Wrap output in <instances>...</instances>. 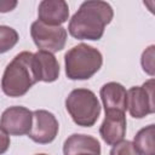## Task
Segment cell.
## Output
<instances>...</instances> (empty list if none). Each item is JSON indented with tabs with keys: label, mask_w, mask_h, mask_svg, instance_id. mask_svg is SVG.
Instances as JSON below:
<instances>
[{
	"label": "cell",
	"mask_w": 155,
	"mask_h": 155,
	"mask_svg": "<svg viewBox=\"0 0 155 155\" xmlns=\"http://www.w3.org/2000/svg\"><path fill=\"white\" fill-rule=\"evenodd\" d=\"M38 16L40 22L59 27L69 18V6L64 0H44L39 4Z\"/></svg>",
	"instance_id": "30bf717a"
},
{
	"label": "cell",
	"mask_w": 155,
	"mask_h": 155,
	"mask_svg": "<svg viewBox=\"0 0 155 155\" xmlns=\"http://www.w3.org/2000/svg\"><path fill=\"white\" fill-rule=\"evenodd\" d=\"M34 71L38 81L53 82L59 76V63L53 53L39 50L33 57Z\"/></svg>",
	"instance_id": "8fae6325"
},
{
	"label": "cell",
	"mask_w": 155,
	"mask_h": 155,
	"mask_svg": "<svg viewBox=\"0 0 155 155\" xmlns=\"http://www.w3.org/2000/svg\"><path fill=\"white\" fill-rule=\"evenodd\" d=\"M33 57L34 53L23 51L6 65L1 79V90L6 96L22 97L38 82Z\"/></svg>",
	"instance_id": "7a4b0ae2"
},
{
	"label": "cell",
	"mask_w": 155,
	"mask_h": 155,
	"mask_svg": "<svg viewBox=\"0 0 155 155\" xmlns=\"http://www.w3.org/2000/svg\"><path fill=\"white\" fill-rule=\"evenodd\" d=\"M155 125H148L139 130L133 140V145L139 153V155H155Z\"/></svg>",
	"instance_id": "5bb4252c"
},
{
	"label": "cell",
	"mask_w": 155,
	"mask_h": 155,
	"mask_svg": "<svg viewBox=\"0 0 155 155\" xmlns=\"http://www.w3.org/2000/svg\"><path fill=\"white\" fill-rule=\"evenodd\" d=\"M16 6H17L16 0H0V12L1 13L10 12V11L15 10Z\"/></svg>",
	"instance_id": "d6986e66"
},
{
	"label": "cell",
	"mask_w": 155,
	"mask_h": 155,
	"mask_svg": "<svg viewBox=\"0 0 155 155\" xmlns=\"http://www.w3.org/2000/svg\"><path fill=\"white\" fill-rule=\"evenodd\" d=\"M65 108L73 121L81 127L93 126L101 114L97 96L87 88L73 90L65 99Z\"/></svg>",
	"instance_id": "277c9868"
},
{
	"label": "cell",
	"mask_w": 155,
	"mask_h": 155,
	"mask_svg": "<svg viewBox=\"0 0 155 155\" xmlns=\"http://www.w3.org/2000/svg\"><path fill=\"white\" fill-rule=\"evenodd\" d=\"M103 105L105 111H122L125 113L127 109V91L126 88L115 81L108 82L102 86L99 91Z\"/></svg>",
	"instance_id": "4fadbf2b"
},
{
	"label": "cell",
	"mask_w": 155,
	"mask_h": 155,
	"mask_svg": "<svg viewBox=\"0 0 155 155\" xmlns=\"http://www.w3.org/2000/svg\"><path fill=\"white\" fill-rule=\"evenodd\" d=\"M33 124V113L21 105L10 107L4 110L0 119V126L11 136L28 134Z\"/></svg>",
	"instance_id": "ba28073f"
},
{
	"label": "cell",
	"mask_w": 155,
	"mask_h": 155,
	"mask_svg": "<svg viewBox=\"0 0 155 155\" xmlns=\"http://www.w3.org/2000/svg\"><path fill=\"white\" fill-rule=\"evenodd\" d=\"M126 116L122 111H105V117L99 127V134L108 145H115L124 140L126 134Z\"/></svg>",
	"instance_id": "9c48e42d"
},
{
	"label": "cell",
	"mask_w": 155,
	"mask_h": 155,
	"mask_svg": "<svg viewBox=\"0 0 155 155\" xmlns=\"http://www.w3.org/2000/svg\"><path fill=\"white\" fill-rule=\"evenodd\" d=\"M109 155H139L131 140H121L120 143L113 145Z\"/></svg>",
	"instance_id": "2e32d148"
},
{
	"label": "cell",
	"mask_w": 155,
	"mask_h": 155,
	"mask_svg": "<svg viewBox=\"0 0 155 155\" xmlns=\"http://www.w3.org/2000/svg\"><path fill=\"white\" fill-rule=\"evenodd\" d=\"M30 35L34 44L44 51L58 52L62 51L67 42V30L62 25L52 27L40 21H35L30 27Z\"/></svg>",
	"instance_id": "5b68a950"
},
{
	"label": "cell",
	"mask_w": 155,
	"mask_h": 155,
	"mask_svg": "<svg viewBox=\"0 0 155 155\" xmlns=\"http://www.w3.org/2000/svg\"><path fill=\"white\" fill-rule=\"evenodd\" d=\"M114 17L111 6L101 0L84 1L68 24L69 34L78 40H99Z\"/></svg>",
	"instance_id": "6da1fadb"
},
{
	"label": "cell",
	"mask_w": 155,
	"mask_h": 155,
	"mask_svg": "<svg viewBox=\"0 0 155 155\" xmlns=\"http://www.w3.org/2000/svg\"><path fill=\"white\" fill-rule=\"evenodd\" d=\"M64 64L68 79L87 80L101 69L103 56L96 47L87 44H79L65 53Z\"/></svg>",
	"instance_id": "3957f363"
},
{
	"label": "cell",
	"mask_w": 155,
	"mask_h": 155,
	"mask_svg": "<svg viewBox=\"0 0 155 155\" xmlns=\"http://www.w3.org/2000/svg\"><path fill=\"white\" fill-rule=\"evenodd\" d=\"M154 45H150L143 53L140 58V63L143 67V70L148 73L150 76H154Z\"/></svg>",
	"instance_id": "e0dca14e"
},
{
	"label": "cell",
	"mask_w": 155,
	"mask_h": 155,
	"mask_svg": "<svg viewBox=\"0 0 155 155\" xmlns=\"http://www.w3.org/2000/svg\"><path fill=\"white\" fill-rule=\"evenodd\" d=\"M127 109L132 117L142 119L155 111L154 79L145 81L142 86H133L127 92Z\"/></svg>",
	"instance_id": "8992f818"
},
{
	"label": "cell",
	"mask_w": 155,
	"mask_h": 155,
	"mask_svg": "<svg viewBox=\"0 0 155 155\" xmlns=\"http://www.w3.org/2000/svg\"><path fill=\"white\" fill-rule=\"evenodd\" d=\"M10 148V136L0 126V155L5 154Z\"/></svg>",
	"instance_id": "ac0fdd59"
},
{
	"label": "cell",
	"mask_w": 155,
	"mask_h": 155,
	"mask_svg": "<svg viewBox=\"0 0 155 155\" xmlns=\"http://www.w3.org/2000/svg\"><path fill=\"white\" fill-rule=\"evenodd\" d=\"M64 155H101L99 142L87 134L74 133L69 136L63 144Z\"/></svg>",
	"instance_id": "7c38bea8"
},
{
	"label": "cell",
	"mask_w": 155,
	"mask_h": 155,
	"mask_svg": "<svg viewBox=\"0 0 155 155\" xmlns=\"http://www.w3.org/2000/svg\"><path fill=\"white\" fill-rule=\"evenodd\" d=\"M36 155H47V154H36Z\"/></svg>",
	"instance_id": "ffe728a7"
},
{
	"label": "cell",
	"mask_w": 155,
	"mask_h": 155,
	"mask_svg": "<svg viewBox=\"0 0 155 155\" xmlns=\"http://www.w3.org/2000/svg\"><path fill=\"white\" fill-rule=\"evenodd\" d=\"M18 33L7 25H0V54L10 51L18 42Z\"/></svg>",
	"instance_id": "9a60e30c"
},
{
	"label": "cell",
	"mask_w": 155,
	"mask_h": 155,
	"mask_svg": "<svg viewBox=\"0 0 155 155\" xmlns=\"http://www.w3.org/2000/svg\"><path fill=\"white\" fill-rule=\"evenodd\" d=\"M59 125L56 116L44 109L33 111V124L28 137L39 144H48L58 134Z\"/></svg>",
	"instance_id": "52a82bcc"
}]
</instances>
